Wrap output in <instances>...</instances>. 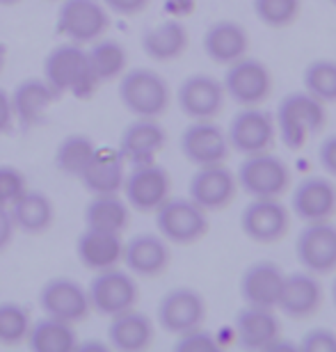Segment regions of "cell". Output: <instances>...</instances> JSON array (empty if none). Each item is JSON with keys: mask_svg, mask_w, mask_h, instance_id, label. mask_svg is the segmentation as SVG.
Instances as JSON below:
<instances>
[{"mask_svg": "<svg viewBox=\"0 0 336 352\" xmlns=\"http://www.w3.org/2000/svg\"><path fill=\"white\" fill-rule=\"evenodd\" d=\"M119 101L135 117L158 119L172 103V89L167 80L153 69H126L119 76Z\"/></svg>", "mask_w": 336, "mask_h": 352, "instance_id": "6da1fadb", "label": "cell"}, {"mask_svg": "<svg viewBox=\"0 0 336 352\" xmlns=\"http://www.w3.org/2000/svg\"><path fill=\"white\" fill-rule=\"evenodd\" d=\"M48 85L55 89V94H89L99 82L94 80L92 72L87 65V51L85 46L65 41L55 46L44 60V76Z\"/></svg>", "mask_w": 336, "mask_h": 352, "instance_id": "7a4b0ae2", "label": "cell"}, {"mask_svg": "<svg viewBox=\"0 0 336 352\" xmlns=\"http://www.w3.org/2000/svg\"><path fill=\"white\" fill-rule=\"evenodd\" d=\"M325 103L313 98L309 91H293L279 101L275 126L282 142L291 149H300L313 133L325 126Z\"/></svg>", "mask_w": 336, "mask_h": 352, "instance_id": "3957f363", "label": "cell"}, {"mask_svg": "<svg viewBox=\"0 0 336 352\" xmlns=\"http://www.w3.org/2000/svg\"><path fill=\"white\" fill-rule=\"evenodd\" d=\"M156 213L158 234L167 243L174 245H192L208 231V215L206 210L194 204L190 197H167Z\"/></svg>", "mask_w": 336, "mask_h": 352, "instance_id": "277c9868", "label": "cell"}, {"mask_svg": "<svg viewBox=\"0 0 336 352\" xmlns=\"http://www.w3.org/2000/svg\"><path fill=\"white\" fill-rule=\"evenodd\" d=\"M110 12L101 0H62L55 30L67 41L87 46L108 32Z\"/></svg>", "mask_w": 336, "mask_h": 352, "instance_id": "5b68a950", "label": "cell"}, {"mask_svg": "<svg viewBox=\"0 0 336 352\" xmlns=\"http://www.w3.org/2000/svg\"><path fill=\"white\" fill-rule=\"evenodd\" d=\"M137 295L139 291L135 277H131L128 270H119L117 265L94 272V277L87 286V298L92 311L99 316H108V318L135 307Z\"/></svg>", "mask_w": 336, "mask_h": 352, "instance_id": "8992f818", "label": "cell"}, {"mask_svg": "<svg viewBox=\"0 0 336 352\" xmlns=\"http://www.w3.org/2000/svg\"><path fill=\"white\" fill-rule=\"evenodd\" d=\"M236 181L249 197H282L291 186V170L270 151L249 153L238 167Z\"/></svg>", "mask_w": 336, "mask_h": 352, "instance_id": "52a82bcc", "label": "cell"}, {"mask_svg": "<svg viewBox=\"0 0 336 352\" xmlns=\"http://www.w3.org/2000/svg\"><path fill=\"white\" fill-rule=\"evenodd\" d=\"M243 234L254 243L270 245L289 234L291 213L279 197H251L240 215Z\"/></svg>", "mask_w": 336, "mask_h": 352, "instance_id": "ba28073f", "label": "cell"}, {"mask_svg": "<svg viewBox=\"0 0 336 352\" xmlns=\"http://www.w3.org/2000/svg\"><path fill=\"white\" fill-rule=\"evenodd\" d=\"M124 199L131 208L139 213H153L172 192V179L165 167L153 163L133 165V170L124 176L122 186Z\"/></svg>", "mask_w": 336, "mask_h": 352, "instance_id": "9c48e42d", "label": "cell"}, {"mask_svg": "<svg viewBox=\"0 0 336 352\" xmlns=\"http://www.w3.org/2000/svg\"><path fill=\"white\" fill-rule=\"evenodd\" d=\"M222 87L231 96V101L247 108V105H258L270 96L272 91V74L270 69L256 58H240L227 65Z\"/></svg>", "mask_w": 336, "mask_h": 352, "instance_id": "30bf717a", "label": "cell"}, {"mask_svg": "<svg viewBox=\"0 0 336 352\" xmlns=\"http://www.w3.org/2000/svg\"><path fill=\"white\" fill-rule=\"evenodd\" d=\"M39 307L44 316L51 318L76 322L85 320L92 314L87 298V288L80 286L78 281L71 277H53L48 279L39 291Z\"/></svg>", "mask_w": 336, "mask_h": 352, "instance_id": "8fae6325", "label": "cell"}, {"mask_svg": "<svg viewBox=\"0 0 336 352\" xmlns=\"http://www.w3.org/2000/svg\"><path fill=\"white\" fill-rule=\"evenodd\" d=\"M275 131L277 126L270 112L256 108V105H247L231 119L227 140L234 151L249 156V153L268 151L275 142Z\"/></svg>", "mask_w": 336, "mask_h": 352, "instance_id": "7c38bea8", "label": "cell"}, {"mask_svg": "<svg viewBox=\"0 0 336 352\" xmlns=\"http://www.w3.org/2000/svg\"><path fill=\"white\" fill-rule=\"evenodd\" d=\"M206 318V302L199 291L188 286L172 288L158 302V325L174 336L201 327Z\"/></svg>", "mask_w": 336, "mask_h": 352, "instance_id": "4fadbf2b", "label": "cell"}, {"mask_svg": "<svg viewBox=\"0 0 336 352\" xmlns=\"http://www.w3.org/2000/svg\"><path fill=\"white\" fill-rule=\"evenodd\" d=\"M298 261L313 274H330L336 270V224L330 220L306 222L295 241Z\"/></svg>", "mask_w": 336, "mask_h": 352, "instance_id": "5bb4252c", "label": "cell"}, {"mask_svg": "<svg viewBox=\"0 0 336 352\" xmlns=\"http://www.w3.org/2000/svg\"><path fill=\"white\" fill-rule=\"evenodd\" d=\"M229 140L213 119H192V124L181 133V153L192 165H220L229 156Z\"/></svg>", "mask_w": 336, "mask_h": 352, "instance_id": "9a60e30c", "label": "cell"}, {"mask_svg": "<svg viewBox=\"0 0 336 352\" xmlns=\"http://www.w3.org/2000/svg\"><path fill=\"white\" fill-rule=\"evenodd\" d=\"M224 91L222 82L208 74H192L179 85L177 103L181 112L190 119H213L224 108Z\"/></svg>", "mask_w": 336, "mask_h": 352, "instance_id": "2e32d148", "label": "cell"}, {"mask_svg": "<svg viewBox=\"0 0 336 352\" xmlns=\"http://www.w3.org/2000/svg\"><path fill=\"white\" fill-rule=\"evenodd\" d=\"M188 192H190V199L199 204L206 213L208 210H222L234 201L238 192L236 174L229 167H224V163L199 167L192 174Z\"/></svg>", "mask_w": 336, "mask_h": 352, "instance_id": "e0dca14e", "label": "cell"}, {"mask_svg": "<svg viewBox=\"0 0 336 352\" xmlns=\"http://www.w3.org/2000/svg\"><path fill=\"white\" fill-rule=\"evenodd\" d=\"M323 284L318 281V274L309 270L293 272L284 277L282 295H279L277 307L293 320H304L318 314L323 307Z\"/></svg>", "mask_w": 336, "mask_h": 352, "instance_id": "ac0fdd59", "label": "cell"}, {"mask_svg": "<svg viewBox=\"0 0 336 352\" xmlns=\"http://www.w3.org/2000/svg\"><path fill=\"white\" fill-rule=\"evenodd\" d=\"M165 142L167 135L158 119L135 117V122L126 126L122 138H119V153L131 165L153 163L158 153L163 151Z\"/></svg>", "mask_w": 336, "mask_h": 352, "instance_id": "d6986e66", "label": "cell"}, {"mask_svg": "<svg viewBox=\"0 0 336 352\" xmlns=\"http://www.w3.org/2000/svg\"><path fill=\"white\" fill-rule=\"evenodd\" d=\"M170 248L160 234H137L124 243L122 261L131 274L153 279L163 274L170 265Z\"/></svg>", "mask_w": 336, "mask_h": 352, "instance_id": "ffe728a7", "label": "cell"}, {"mask_svg": "<svg viewBox=\"0 0 336 352\" xmlns=\"http://www.w3.org/2000/svg\"><path fill=\"white\" fill-rule=\"evenodd\" d=\"M291 208L302 222L330 220L336 213V186L323 176H309L293 190Z\"/></svg>", "mask_w": 336, "mask_h": 352, "instance_id": "44dd1931", "label": "cell"}, {"mask_svg": "<svg viewBox=\"0 0 336 352\" xmlns=\"http://www.w3.org/2000/svg\"><path fill=\"white\" fill-rule=\"evenodd\" d=\"M284 277L286 274L282 272V267L272 261H258L249 265L240 279V295L245 305L275 309L279 295H282Z\"/></svg>", "mask_w": 336, "mask_h": 352, "instance_id": "7402d4cb", "label": "cell"}, {"mask_svg": "<svg viewBox=\"0 0 336 352\" xmlns=\"http://www.w3.org/2000/svg\"><path fill=\"white\" fill-rule=\"evenodd\" d=\"M76 254L80 263L92 272L108 270L122 263L124 254V241L122 234H110V231L87 229L76 241Z\"/></svg>", "mask_w": 336, "mask_h": 352, "instance_id": "603a6c76", "label": "cell"}, {"mask_svg": "<svg viewBox=\"0 0 336 352\" xmlns=\"http://www.w3.org/2000/svg\"><path fill=\"white\" fill-rule=\"evenodd\" d=\"M279 318L275 309L245 305L236 316L238 343L247 350H265L279 336Z\"/></svg>", "mask_w": 336, "mask_h": 352, "instance_id": "cb8c5ba5", "label": "cell"}, {"mask_svg": "<svg viewBox=\"0 0 336 352\" xmlns=\"http://www.w3.org/2000/svg\"><path fill=\"white\" fill-rule=\"evenodd\" d=\"M110 348L122 352H139L153 343V322L146 314L137 311L135 307L110 318L108 325Z\"/></svg>", "mask_w": 336, "mask_h": 352, "instance_id": "d4e9b609", "label": "cell"}, {"mask_svg": "<svg viewBox=\"0 0 336 352\" xmlns=\"http://www.w3.org/2000/svg\"><path fill=\"white\" fill-rule=\"evenodd\" d=\"M204 53L218 65H231L249 51V34L236 21H215L204 34Z\"/></svg>", "mask_w": 336, "mask_h": 352, "instance_id": "484cf974", "label": "cell"}, {"mask_svg": "<svg viewBox=\"0 0 336 352\" xmlns=\"http://www.w3.org/2000/svg\"><path fill=\"white\" fill-rule=\"evenodd\" d=\"M55 98H58V94H55V89L44 78L21 80L10 94L14 119L23 129H30V126H34L44 117V112L51 108Z\"/></svg>", "mask_w": 336, "mask_h": 352, "instance_id": "4316f807", "label": "cell"}, {"mask_svg": "<svg viewBox=\"0 0 336 352\" xmlns=\"http://www.w3.org/2000/svg\"><path fill=\"white\" fill-rule=\"evenodd\" d=\"M126 176V160L122 153L99 146L92 158V163L87 165V170L80 174L82 186L87 188V192L92 195H115L122 192Z\"/></svg>", "mask_w": 336, "mask_h": 352, "instance_id": "83f0119b", "label": "cell"}, {"mask_svg": "<svg viewBox=\"0 0 336 352\" xmlns=\"http://www.w3.org/2000/svg\"><path fill=\"white\" fill-rule=\"evenodd\" d=\"M10 215L16 231L34 236L51 229V224L55 222V206L48 195L27 188L10 206Z\"/></svg>", "mask_w": 336, "mask_h": 352, "instance_id": "f1b7e54d", "label": "cell"}, {"mask_svg": "<svg viewBox=\"0 0 336 352\" xmlns=\"http://www.w3.org/2000/svg\"><path fill=\"white\" fill-rule=\"evenodd\" d=\"M188 30L179 19H167L142 34V51L156 62H172L188 48Z\"/></svg>", "mask_w": 336, "mask_h": 352, "instance_id": "f546056e", "label": "cell"}, {"mask_svg": "<svg viewBox=\"0 0 336 352\" xmlns=\"http://www.w3.org/2000/svg\"><path fill=\"white\" fill-rule=\"evenodd\" d=\"M25 343L34 352H74L78 346V334L71 322L44 316L30 325Z\"/></svg>", "mask_w": 336, "mask_h": 352, "instance_id": "4dcf8cb0", "label": "cell"}, {"mask_svg": "<svg viewBox=\"0 0 336 352\" xmlns=\"http://www.w3.org/2000/svg\"><path fill=\"white\" fill-rule=\"evenodd\" d=\"M131 206L126 199L115 195H92V199L85 206V227L110 231V234H122L128 227Z\"/></svg>", "mask_w": 336, "mask_h": 352, "instance_id": "1f68e13d", "label": "cell"}, {"mask_svg": "<svg viewBox=\"0 0 336 352\" xmlns=\"http://www.w3.org/2000/svg\"><path fill=\"white\" fill-rule=\"evenodd\" d=\"M85 51H87L89 72H92L96 82L115 80L126 72V67H128V53H126V48L119 44L117 39L99 37L96 41H92Z\"/></svg>", "mask_w": 336, "mask_h": 352, "instance_id": "d6a6232c", "label": "cell"}, {"mask_svg": "<svg viewBox=\"0 0 336 352\" xmlns=\"http://www.w3.org/2000/svg\"><path fill=\"white\" fill-rule=\"evenodd\" d=\"M96 149H99V146H96V142L89 135H82V133L67 135L58 144V149H55V167H58L62 174L80 179V174L92 163Z\"/></svg>", "mask_w": 336, "mask_h": 352, "instance_id": "836d02e7", "label": "cell"}, {"mask_svg": "<svg viewBox=\"0 0 336 352\" xmlns=\"http://www.w3.org/2000/svg\"><path fill=\"white\" fill-rule=\"evenodd\" d=\"M30 314L19 302H0V346L14 348L25 343L30 332Z\"/></svg>", "mask_w": 336, "mask_h": 352, "instance_id": "e575fe53", "label": "cell"}, {"mask_svg": "<svg viewBox=\"0 0 336 352\" xmlns=\"http://www.w3.org/2000/svg\"><path fill=\"white\" fill-rule=\"evenodd\" d=\"M304 89L320 103H336V62L316 60L304 69Z\"/></svg>", "mask_w": 336, "mask_h": 352, "instance_id": "d590c367", "label": "cell"}, {"mask_svg": "<svg viewBox=\"0 0 336 352\" xmlns=\"http://www.w3.org/2000/svg\"><path fill=\"white\" fill-rule=\"evenodd\" d=\"M254 12L268 28H286L298 19L300 0H254Z\"/></svg>", "mask_w": 336, "mask_h": 352, "instance_id": "8d00e7d4", "label": "cell"}, {"mask_svg": "<svg viewBox=\"0 0 336 352\" xmlns=\"http://www.w3.org/2000/svg\"><path fill=\"white\" fill-rule=\"evenodd\" d=\"M27 190L25 174L14 165H0V206L10 208Z\"/></svg>", "mask_w": 336, "mask_h": 352, "instance_id": "74e56055", "label": "cell"}, {"mask_svg": "<svg viewBox=\"0 0 336 352\" xmlns=\"http://www.w3.org/2000/svg\"><path fill=\"white\" fill-rule=\"evenodd\" d=\"M174 350L177 352H218L220 341L215 339L211 332H206V329L194 327L190 332H183L177 336Z\"/></svg>", "mask_w": 336, "mask_h": 352, "instance_id": "f35d334b", "label": "cell"}, {"mask_svg": "<svg viewBox=\"0 0 336 352\" xmlns=\"http://www.w3.org/2000/svg\"><path fill=\"white\" fill-rule=\"evenodd\" d=\"M300 350L306 352H336V334L332 329H311L300 341Z\"/></svg>", "mask_w": 336, "mask_h": 352, "instance_id": "ab89813d", "label": "cell"}, {"mask_svg": "<svg viewBox=\"0 0 336 352\" xmlns=\"http://www.w3.org/2000/svg\"><path fill=\"white\" fill-rule=\"evenodd\" d=\"M106 10L119 16H135V14L144 12L151 0H101Z\"/></svg>", "mask_w": 336, "mask_h": 352, "instance_id": "60d3db41", "label": "cell"}, {"mask_svg": "<svg viewBox=\"0 0 336 352\" xmlns=\"http://www.w3.org/2000/svg\"><path fill=\"white\" fill-rule=\"evenodd\" d=\"M318 160L327 174L336 176V135L323 140V144H320V149H318Z\"/></svg>", "mask_w": 336, "mask_h": 352, "instance_id": "b9f144b4", "label": "cell"}, {"mask_svg": "<svg viewBox=\"0 0 336 352\" xmlns=\"http://www.w3.org/2000/svg\"><path fill=\"white\" fill-rule=\"evenodd\" d=\"M14 234H16V227H14V222H12L10 208L0 206V252H5L10 248Z\"/></svg>", "mask_w": 336, "mask_h": 352, "instance_id": "7bdbcfd3", "label": "cell"}, {"mask_svg": "<svg viewBox=\"0 0 336 352\" xmlns=\"http://www.w3.org/2000/svg\"><path fill=\"white\" fill-rule=\"evenodd\" d=\"M12 122H14V112H12L10 94H7L5 89H0V135L10 131Z\"/></svg>", "mask_w": 336, "mask_h": 352, "instance_id": "ee69618b", "label": "cell"}, {"mask_svg": "<svg viewBox=\"0 0 336 352\" xmlns=\"http://www.w3.org/2000/svg\"><path fill=\"white\" fill-rule=\"evenodd\" d=\"M76 350L78 352H106L110 350V343H99V341H87V343H80L76 346Z\"/></svg>", "mask_w": 336, "mask_h": 352, "instance_id": "f6af8a7d", "label": "cell"}, {"mask_svg": "<svg viewBox=\"0 0 336 352\" xmlns=\"http://www.w3.org/2000/svg\"><path fill=\"white\" fill-rule=\"evenodd\" d=\"M5 60H7V51H5V46L0 44V72L5 69Z\"/></svg>", "mask_w": 336, "mask_h": 352, "instance_id": "bcb514c9", "label": "cell"}, {"mask_svg": "<svg viewBox=\"0 0 336 352\" xmlns=\"http://www.w3.org/2000/svg\"><path fill=\"white\" fill-rule=\"evenodd\" d=\"M332 300H334V307H336V279H334V284H332Z\"/></svg>", "mask_w": 336, "mask_h": 352, "instance_id": "7dc6e473", "label": "cell"}, {"mask_svg": "<svg viewBox=\"0 0 336 352\" xmlns=\"http://www.w3.org/2000/svg\"><path fill=\"white\" fill-rule=\"evenodd\" d=\"M14 3H19V0H0V5H14Z\"/></svg>", "mask_w": 336, "mask_h": 352, "instance_id": "c3c4849f", "label": "cell"}, {"mask_svg": "<svg viewBox=\"0 0 336 352\" xmlns=\"http://www.w3.org/2000/svg\"><path fill=\"white\" fill-rule=\"evenodd\" d=\"M330 3H334V5H336V0H330Z\"/></svg>", "mask_w": 336, "mask_h": 352, "instance_id": "681fc988", "label": "cell"}]
</instances>
